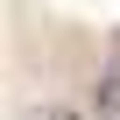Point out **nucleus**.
I'll return each instance as SVG.
<instances>
[{"mask_svg": "<svg viewBox=\"0 0 120 120\" xmlns=\"http://www.w3.org/2000/svg\"><path fill=\"white\" fill-rule=\"evenodd\" d=\"M92 99H99V113H120V71H113V64H106V78H99Z\"/></svg>", "mask_w": 120, "mask_h": 120, "instance_id": "f257e3e1", "label": "nucleus"}, {"mask_svg": "<svg viewBox=\"0 0 120 120\" xmlns=\"http://www.w3.org/2000/svg\"><path fill=\"white\" fill-rule=\"evenodd\" d=\"M113 71H120V35H113Z\"/></svg>", "mask_w": 120, "mask_h": 120, "instance_id": "f03ea898", "label": "nucleus"}]
</instances>
